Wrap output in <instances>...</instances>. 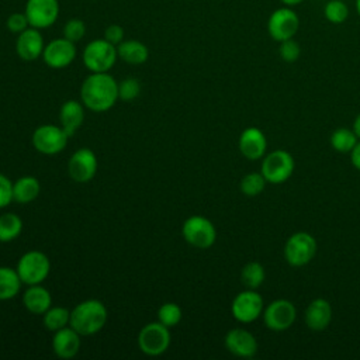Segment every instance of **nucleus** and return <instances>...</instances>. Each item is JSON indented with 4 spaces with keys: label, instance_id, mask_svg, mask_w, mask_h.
Returning a JSON list of instances; mask_svg holds the SVG:
<instances>
[{
    "label": "nucleus",
    "instance_id": "obj_1",
    "mask_svg": "<svg viewBox=\"0 0 360 360\" xmlns=\"http://www.w3.org/2000/svg\"><path fill=\"white\" fill-rule=\"evenodd\" d=\"M118 100V83L108 72L90 73L82 83L80 101L94 112L108 111Z\"/></svg>",
    "mask_w": 360,
    "mask_h": 360
},
{
    "label": "nucleus",
    "instance_id": "obj_2",
    "mask_svg": "<svg viewBox=\"0 0 360 360\" xmlns=\"http://www.w3.org/2000/svg\"><path fill=\"white\" fill-rule=\"evenodd\" d=\"M108 312L100 300H84L70 311V326L80 336H90L100 332L107 323Z\"/></svg>",
    "mask_w": 360,
    "mask_h": 360
},
{
    "label": "nucleus",
    "instance_id": "obj_3",
    "mask_svg": "<svg viewBox=\"0 0 360 360\" xmlns=\"http://www.w3.org/2000/svg\"><path fill=\"white\" fill-rule=\"evenodd\" d=\"M83 63L91 73L108 72L117 62V46L104 38L90 41L83 51Z\"/></svg>",
    "mask_w": 360,
    "mask_h": 360
},
{
    "label": "nucleus",
    "instance_id": "obj_4",
    "mask_svg": "<svg viewBox=\"0 0 360 360\" xmlns=\"http://www.w3.org/2000/svg\"><path fill=\"white\" fill-rule=\"evenodd\" d=\"M15 270L22 284H41L49 276L51 262L44 252L28 250L20 257Z\"/></svg>",
    "mask_w": 360,
    "mask_h": 360
},
{
    "label": "nucleus",
    "instance_id": "obj_5",
    "mask_svg": "<svg viewBox=\"0 0 360 360\" xmlns=\"http://www.w3.org/2000/svg\"><path fill=\"white\" fill-rule=\"evenodd\" d=\"M294 167L295 162L292 155L284 149H276L263 156L260 173L267 183L281 184L291 177Z\"/></svg>",
    "mask_w": 360,
    "mask_h": 360
},
{
    "label": "nucleus",
    "instance_id": "obj_6",
    "mask_svg": "<svg viewBox=\"0 0 360 360\" xmlns=\"http://www.w3.org/2000/svg\"><path fill=\"white\" fill-rule=\"evenodd\" d=\"M181 236L197 249H208L217 240V229L208 218L191 215L181 225Z\"/></svg>",
    "mask_w": 360,
    "mask_h": 360
},
{
    "label": "nucleus",
    "instance_id": "obj_7",
    "mask_svg": "<svg viewBox=\"0 0 360 360\" xmlns=\"http://www.w3.org/2000/svg\"><path fill=\"white\" fill-rule=\"evenodd\" d=\"M316 253L315 238L304 231L292 233L284 245V257L292 267H301L308 264Z\"/></svg>",
    "mask_w": 360,
    "mask_h": 360
},
{
    "label": "nucleus",
    "instance_id": "obj_8",
    "mask_svg": "<svg viewBox=\"0 0 360 360\" xmlns=\"http://www.w3.org/2000/svg\"><path fill=\"white\" fill-rule=\"evenodd\" d=\"M170 328L163 323L149 322L138 333V347L146 356H159L169 349Z\"/></svg>",
    "mask_w": 360,
    "mask_h": 360
},
{
    "label": "nucleus",
    "instance_id": "obj_9",
    "mask_svg": "<svg viewBox=\"0 0 360 360\" xmlns=\"http://www.w3.org/2000/svg\"><path fill=\"white\" fill-rule=\"evenodd\" d=\"M69 138L62 127L44 124L32 132V145L42 155H56L66 148Z\"/></svg>",
    "mask_w": 360,
    "mask_h": 360
},
{
    "label": "nucleus",
    "instance_id": "obj_10",
    "mask_svg": "<svg viewBox=\"0 0 360 360\" xmlns=\"http://www.w3.org/2000/svg\"><path fill=\"white\" fill-rule=\"evenodd\" d=\"M298 28L300 17L292 10V7L288 6H283L274 10L267 20V32L277 42L294 38Z\"/></svg>",
    "mask_w": 360,
    "mask_h": 360
},
{
    "label": "nucleus",
    "instance_id": "obj_11",
    "mask_svg": "<svg viewBox=\"0 0 360 360\" xmlns=\"http://www.w3.org/2000/svg\"><path fill=\"white\" fill-rule=\"evenodd\" d=\"M297 318L295 305L285 298H278L271 301L263 309V322L264 325L274 332L287 330Z\"/></svg>",
    "mask_w": 360,
    "mask_h": 360
},
{
    "label": "nucleus",
    "instance_id": "obj_12",
    "mask_svg": "<svg viewBox=\"0 0 360 360\" xmlns=\"http://www.w3.org/2000/svg\"><path fill=\"white\" fill-rule=\"evenodd\" d=\"M232 316L240 323L256 321L263 312V298L256 290H245L235 295L231 304Z\"/></svg>",
    "mask_w": 360,
    "mask_h": 360
},
{
    "label": "nucleus",
    "instance_id": "obj_13",
    "mask_svg": "<svg viewBox=\"0 0 360 360\" xmlns=\"http://www.w3.org/2000/svg\"><path fill=\"white\" fill-rule=\"evenodd\" d=\"M24 13L30 27L45 30L53 25L59 17L58 0H27Z\"/></svg>",
    "mask_w": 360,
    "mask_h": 360
},
{
    "label": "nucleus",
    "instance_id": "obj_14",
    "mask_svg": "<svg viewBox=\"0 0 360 360\" xmlns=\"http://www.w3.org/2000/svg\"><path fill=\"white\" fill-rule=\"evenodd\" d=\"M97 156L89 148L77 149L68 162L69 177L76 183H87L97 173Z\"/></svg>",
    "mask_w": 360,
    "mask_h": 360
},
{
    "label": "nucleus",
    "instance_id": "obj_15",
    "mask_svg": "<svg viewBox=\"0 0 360 360\" xmlns=\"http://www.w3.org/2000/svg\"><path fill=\"white\" fill-rule=\"evenodd\" d=\"M76 58L75 42L63 38H55L48 42L42 52V59L46 66L52 69H63L69 66Z\"/></svg>",
    "mask_w": 360,
    "mask_h": 360
},
{
    "label": "nucleus",
    "instance_id": "obj_16",
    "mask_svg": "<svg viewBox=\"0 0 360 360\" xmlns=\"http://www.w3.org/2000/svg\"><path fill=\"white\" fill-rule=\"evenodd\" d=\"M44 48H45L44 37L41 34V30L38 28L28 27L25 31L17 35L15 52L25 62H32L39 56H42Z\"/></svg>",
    "mask_w": 360,
    "mask_h": 360
},
{
    "label": "nucleus",
    "instance_id": "obj_17",
    "mask_svg": "<svg viewBox=\"0 0 360 360\" xmlns=\"http://www.w3.org/2000/svg\"><path fill=\"white\" fill-rule=\"evenodd\" d=\"M225 347L229 353L238 357H253L257 352V340L246 329L235 328L231 329L224 339Z\"/></svg>",
    "mask_w": 360,
    "mask_h": 360
},
{
    "label": "nucleus",
    "instance_id": "obj_18",
    "mask_svg": "<svg viewBox=\"0 0 360 360\" xmlns=\"http://www.w3.org/2000/svg\"><path fill=\"white\" fill-rule=\"evenodd\" d=\"M238 148L240 153L249 160H257L264 156L267 149V139L262 129L256 127H249L242 131L238 141Z\"/></svg>",
    "mask_w": 360,
    "mask_h": 360
},
{
    "label": "nucleus",
    "instance_id": "obj_19",
    "mask_svg": "<svg viewBox=\"0 0 360 360\" xmlns=\"http://www.w3.org/2000/svg\"><path fill=\"white\" fill-rule=\"evenodd\" d=\"M53 353L59 359H72L79 353L80 349V335L69 325L56 332L52 338Z\"/></svg>",
    "mask_w": 360,
    "mask_h": 360
},
{
    "label": "nucleus",
    "instance_id": "obj_20",
    "mask_svg": "<svg viewBox=\"0 0 360 360\" xmlns=\"http://www.w3.org/2000/svg\"><path fill=\"white\" fill-rule=\"evenodd\" d=\"M305 325L314 330L321 332L326 329L332 321V307L325 298L312 300L305 309Z\"/></svg>",
    "mask_w": 360,
    "mask_h": 360
},
{
    "label": "nucleus",
    "instance_id": "obj_21",
    "mask_svg": "<svg viewBox=\"0 0 360 360\" xmlns=\"http://www.w3.org/2000/svg\"><path fill=\"white\" fill-rule=\"evenodd\" d=\"M22 304L31 314L44 315L52 307V297L44 285L32 284L24 291Z\"/></svg>",
    "mask_w": 360,
    "mask_h": 360
},
{
    "label": "nucleus",
    "instance_id": "obj_22",
    "mask_svg": "<svg viewBox=\"0 0 360 360\" xmlns=\"http://www.w3.org/2000/svg\"><path fill=\"white\" fill-rule=\"evenodd\" d=\"M59 121L69 136L75 135L84 121V104L76 100L65 101L59 110Z\"/></svg>",
    "mask_w": 360,
    "mask_h": 360
},
{
    "label": "nucleus",
    "instance_id": "obj_23",
    "mask_svg": "<svg viewBox=\"0 0 360 360\" xmlns=\"http://www.w3.org/2000/svg\"><path fill=\"white\" fill-rule=\"evenodd\" d=\"M117 53L121 60L129 65H142L149 58L148 46L138 39H124L117 45Z\"/></svg>",
    "mask_w": 360,
    "mask_h": 360
},
{
    "label": "nucleus",
    "instance_id": "obj_24",
    "mask_svg": "<svg viewBox=\"0 0 360 360\" xmlns=\"http://www.w3.org/2000/svg\"><path fill=\"white\" fill-rule=\"evenodd\" d=\"M41 191V184L34 176H22L13 183V201L18 204L32 202Z\"/></svg>",
    "mask_w": 360,
    "mask_h": 360
},
{
    "label": "nucleus",
    "instance_id": "obj_25",
    "mask_svg": "<svg viewBox=\"0 0 360 360\" xmlns=\"http://www.w3.org/2000/svg\"><path fill=\"white\" fill-rule=\"evenodd\" d=\"M21 278L15 269L0 266V301L14 298L21 288Z\"/></svg>",
    "mask_w": 360,
    "mask_h": 360
},
{
    "label": "nucleus",
    "instance_id": "obj_26",
    "mask_svg": "<svg viewBox=\"0 0 360 360\" xmlns=\"http://www.w3.org/2000/svg\"><path fill=\"white\" fill-rule=\"evenodd\" d=\"M22 231V221L14 212L0 215V242H11L20 236Z\"/></svg>",
    "mask_w": 360,
    "mask_h": 360
},
{
    "label": "nucleus",
    "instance_id": "obj_27",
    "mask_svg": "<svg viewBox=\"0 0 360 360\" xmlns=\"http://www.w3.org/2000/svg\"><path fill=\"white\" fill-rule=\"evenodd\" d=\"M266 278L264 267L259 262H249L242 267L240 281L249 290L259 288Z\"/></svg>",
    "mask_w": 360,
    "mask_h": 360
},
{
    "label": "nucleus",
    "instance_id": "obj_28",
    "mask_svg": "<svg viewBox=\"0 0 360 360\" xmlns=\"http://www.w3.org/2000/svg\"><path fill=\"white\" fill-rule=\"evenodd\" d=\"M357 135L353 129L338 128L330 135V146L339 153H350L357 143Z\"/></svg>",
    "mask_w": 360,
    "mask_h": 360
},
{
    "label": "nucleus",
    "instance_id": "obj_29",
    "mask_svg": "<svg viewBox=\"0 0 360 360\" xmlns=\"http://www.w3.org/2000/svg\"><path fill=\"white\" fill-rule=\"evenodd\" d=\"M42 316L44 326L51 332H56L70 323V311L63 307H51Z\"/></svg>",
    "mask_w": 360,
    "mask_h": 360
},
{
    "label": "nucleus",
    "instance_id": "obj_30",
    "mask_svg": "<svg viewBox=\"0 0 360 360\" xmlns=\"http://www.w3.org/2000/svg\"><path fill=\"white\" fill-rule=\"evenodd\" d=\"M266 183L267 181L262 173L252 172L242 177V180L239 183V188H240L242 194H245L248 197H255V195H259L264 190Z\"/></svg>",
    "mask_w": 360,
    "mask_h": 360
},
{
    "label": "nucleus",
    "instance_id": "obj_31",
    "mask_svg": "<svg viewBox=\"0 0 360 360\" xmlns=\"http://www.w3.org/2000/svg\"><path fill=\"white\" fill-rule=\"evenodd\" d=\"M323 15L332 24H342L349 18V7L343 0H329L323 7Z\"/></svg>",
    "mask_w": 360,
    "mask_h": 360
},
{
    "label": "nucleus",
    "instance_id": "obj_32",
    "mask_svg": "<svg viewBox=\"0 0 360 360\" xmlns=\"http://www.w3.org/2000/svg\"><path fill=\"white\" fill-rule=\"evenodd\" d=\"M181 308L174 302H166L158 309V321L167 328L176 326L181 321Z\"/></svg>",
    "mask_w": 360,
    "mask_h": 360
},
{
    "label": "nucleus",
    "instance_id": "obj_33",
    "mask_svg": "<svg viewBox=\"0 0 360 360\" xmlns=\"http://www.w3.org/2000/svg\"><path fill=\"white\" fill-rule=\"evenodd\" d=\"M141 93V83L135 77H127L118 83V98L122 101H132Z\"/></svg>",
    "mask_w": 360,
    "mask_h": 360
},
{
    "label": "nucleus",
    "instance_id": "obj_34",
    "mask_svg": "<svg viewBox=\"0 0 360 360\" xmlns=\"http://www.w3.org/2000/svg\"><path fill=\"white\" fill-rule=\"evenodd\" d=\"M86 34V24L80 18H70L63 25V37L72 42H79Z\"/></svg>",
    "mask_w": 360,
    "mask_h": 360
},
{
    "label": "nucleus",
    "instance_id": "obj_35",
    "mask_svg": "<svg viewBox=\"0 0 360 360\" xmlns=\"http://www.w3.org/2000/svg\"><path fill=\"white\" fill-rule=\"evenodd\" d=\"M278 53H280V58L284 62L292 63V62H295L300 58L301 46H300V44L294 38H290V39H285V41L280 42Z\"/></svg>",
    "mask_w": 360,
    "mask_h": 360
},
{
    "label": "nucleus",
    "instance_id": "obj_36",
    "mask_svg": "<svg viewBox=\"0 0 360 360\" xmlns=\"http://www.w3.org/2000/svg\"><path fill=\"white\" fill-rule=\"evenodd\" d=\"M6 25H7V30L13 34H21L22 31H25L28 27H30V22H28V18L25 15V13H11L8 17H7V21H6Z\"/></svg>",
    "mask_w": 360,
    "mask_h": 360
},
{
    "label": "nucleus",
    "instance_id": "obj_37",
    "mask_svg": "<svg viewBox=\"0 0 360 360\" xmlns=\"http://www.w3.org/2000/svg\"><path fill=\"white\" fill-rule=\"evenodd\" d=\"M13 201V183L11 180L0 173V210L6 208Z\"/></svg>",
    "mask_w": 360,
    "mask_h": 360
},
{
    "label": "nucleus",
    "instance_id": "obj_38",
    "mask_svg": "<svg viewBox=\"0 0 360 360\" xmlns=\"http://www.w3.org/2000/svg\"><path fill=\"white\" fill-rule=\"evenodd\" d=\"M124 37H125V32H124V28L118 24H110L108 27H105L104 30V39H107L110 44L112 45H118L124 41Z\"/></svg>",
    "mask_w": 360,
    "mask_h": 360
},
{
    "label": "nucleus",
    "instance_id": "obj_39",
    "mask_svg": "<svg viewBox=\"0 0 360 360\" xmlns=\"http://www.w3.org/2000/svg\"><path fill=\"white\" fill-rule=\"evenodd\" d=\"M350 160H352V165L360 172V142H357L356 146L352 149Z\"/></svg>",
    "mask_w": 360,
    "mask_h": 360
},
{
    "label": "nucleus",
    "instance_id": "obj_40",
    "mask_svg": "<svg viewBox=\"0 0 360 360\" xmlns=\"http://www.w3.org/2000/svg\"><path fill=\"white\" fill-rule=\"evenodd\" d=\"M353 131H354V134L357 135V138L360 139V112L356 115V118H354V122H353Z\"/></svg>",
    "mask_w": 360,
    "mask_h": 360
},
{
    "label": "nucleus",
    "instance_id": "obj_41",
    "mask_svg": "<svg viewBox=\"0 0 360 360\" xmlns=\"http://www.w3.org/2000/svg\"><path fill=\"white\" fill-rule=\"evenodd\" d=\"M284 6H288V7H292V6H297L300 3H302L304 0H280Z\"/></svg>",
    "mask_w": 360,
    "mask_h": 360
},
{
    "label": "nucleus",
    "instance_id": "obj_42",
    "mask_svg": "<svg viewBox=\"0 0 360 360\" xmlns=\"http://www.w3.org/2000/svg\"><path fill=\"white\" fill-rule=\"evenodd\" d=\"M356 11L360 15V0H356Z\"/></svg>",
    "mask_w": 360,
    "mask_h": 360
}]
</instances>
